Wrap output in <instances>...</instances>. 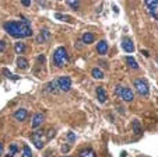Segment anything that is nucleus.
Instances as JSON below:
<instances>
[{"mask_svg":"<svg viewBox=\"0 0 158 157\" xmlns=\"http://www.w3.org/2000/svg\"><path fill=\"white\" fill-rule=\"evenodd\" d=\"M4 30L14 38H28L32 35V30L29 27V23L8 21V23H4Z\"/></svg>","mask_w":158,"mask_h":157,"instance_id":"obj_1","label":"nucleus"},{"mask_svg":"<svg viewBox=\"0 0 158 157\" xmlns=\"http://www.w3.org/2000/svg\"><path fill=\"white\" fill-rule=\"evenodd\" d=\"M53 62L57 68H63L66 66V63L69 62V55H67V51H66L63 46H59V48L55 51L53 53Z\"/></svg>","mask_w":158,"mask_h":157,"instance_id":"obj_2","label":"nucleus"},{"mask_svg":"<svg viewBox=\"0 0 158 157\" xmlns=\"http://www.w3.org/2000/svg\"><path fill=\"white\" fill-rule=\"evenodd\" d=\"M31 140H32L34 146L37 149H42L45 146V143L48 142V137H46V132L45 130H37L31 135Z\"/></svg>","mask_w":158,"mask_h":157,"instance_id":"obj_3","label":"nucleus"},{"mask_svg":"<svg viewBox=\"0 0 158 157\" xmlns=\"http://www.w3.org/2000/svg\"><path fill=\"white\" fill-rule=\"evenodd\" d=\"M116 94H118V97L120 98V100L126 101V102H132L133 101V91L130 89H127V87H123V86H118L116 87Z\"/></svg>","mask_w":158,"mask_h":157,"instance_id":"obj_4","label":"nucleus"},{"mask_svg":"<svg viewBox=\"0 0 158 157\" xmlns=\"http://www.w3.org/2000/svg\"><path fill=\"white\" fill-rule=\"evenodd\" d=\"M134 89L140 96H148V83L143 77H138L134 80Z\"/></svg>","mask_w":158,"mask_h":157,"instance_id":"obj_5","label":"nucleus"},{"mask_svg":"<svg viewBox=\"0 0 158 157\" xmlns=\"http://www.w3.org/2000/svg\"><path fill=\"white\" fill-rule=\"evenodd\" d=\"M148 11L155 20H158V0H144Z\"/></svg>","mask_w":158,"mask_h":157,"instance_id":"obj_6","label":"nucleus"},{"mask_svg":"<svg viewBox=\"0 0 158 157\" xmlns=\"http://www.w3.org/2000/svg\"><path fill=\"white\" fill-rule=\"evenodd\" d=\"M57 84H59L60 90H63V91H69V90L71 89V79H70V77H67V76L59 77Z\"/></svg>","mask_w":158,"mask_h":157,"instance_id":"obj_7","label":"nucleus"},{"mask_svg":"<svg viewBox=\"0 0 158 157\" xmlns=\"http://www.w3.org/2000/svg\"><path fill=\"white\" fill-rule=\"evenodd\" d=\"M45 121V115L44 112H37V114H34V118H32V122H31V125H32L34 129H38L42 124H44Z\"/></svg>","mask_w":158,"mask_h":157,"instance_id":"obj_8","label":"nucleus"},{"mask_svg":"<svg viewBox=\"0 0 158 157\" xmlns=\"http://www.w3.org/2000/svg\"><path fill=\"white\" fill-rule=\"evenodd\" d=\"M122 48H123V51H126L127 53H132L134 51L133 41L130 39V38H127V36H125V38L122 39Z\"/></svg>","mask_w":158,"mask_h":157,"instance_id":"obj_9","label":"nucleus"},{"mask_svg":"<svg viewBox=\"0 0 158 157\" xmlns=\"http://www.w3.org/2000/svg\"><path fill=\"white\" fill-rule=\"evenodd\" d=\"M13 115H14V118H16L18 122H24L25 119H27V117H28V112H27V109L20 108V109H17Z\"/></svg>","mask_w":158,"mask_h":157,"instance_id":"obj_10","label":"nucleus"},{"mask_svg":"<svg viewBox=\"0 0 158 157\" xmlns=\"http://www.w3.org/2000/svg\"><path fill=\"white\" fill-rule=\"evenodd\" d=\"M97 51L99 55H105L108 52V44H106V41H99L97 44Z\"/></svg>","mask_w":158,"mask_h":157,"instance_id":"obj_11","label":"nucleus"},{"mask_svg":"<svg viewBox=\"0 0 158 157\" xmlns=\"http://www.w3.org/2000/svg\"><path fill=\"white\" fill-rule=\"evenodd\" d=\"M57 89H60V87H59L56 80H53V81H50V83L46 84V91H49V93H52V94H56Z\"/></svg>","mask_w":158,"mask_h":157,"instance_id":"obj_12","label":"nucleus"},{"mask_svg":"<svg viewBox=\"0 0 158 157\" xmlns=\"http://www.w3.org/2000/svg\"><path fill=\"white\" fill-rule=\"evenodd\" d=\"M49 36H50V35H49V31H48V30H42V31H41V34L37 36V41L39 42V44H44L45 41L49 39Z\"/></svg>","mask_w":158,"mask_h":157,"instance_id":"obj_13","label":"nucleus"},{"mask_svg":"<svg viewBox=\"0 0 158 157\" xmlns=\"http://www.w3.org/2000/svg\"><path fill=\"white\" fill-rule=\"evenodd\" d=\"M94 39H95V36H94L93 32H84V34H83V38H81V41H83L84 44H91V42H94Z\"/></svg>","mask_w":158,"mask_h":157,"instance_id":"obj_14","label":"nucleus"},{"mask_svg":"<svg viewBox=\"0 0 158 157\" xmlns=\"http://www.w3.org/2000/svg\"><path fill=\"white\" fill-rule=\"evenodd\" d=\"M97 98L99 102H105L106 101V93L102 87H97Z\"/></svg>","mask_w":158,"mask_h":157,"instance_id":"obj_15","label":"nucleus"},{"mask_svg":"<svg viewBox=\"0 0 158 157\" xmlns=\"http://www.w3.org/2000/svg\"><path fill=\"white\" fill-rule=\"evenodd\" d=\"M17 66H18V68L20 69H23V70H27V69H28V61H27V59H25V58H23V56H20L18 58V59H17Z\"/></svg>","mask_w":158,"mask_h":157,"instance_id":"obj_16","label":"nucleus"},{"mask_svg":"<svg viewBox=\"0 0 158 157\" xmlns=\"http://www.w3.org/2000/svg\"><path fill=\"white\" fill-rule=\"evenodd\" d=\"M91 74H93V77H94V79H97V80L104 79V73H102L101 69H98V68H94L93 72H91Z\"/></svg>","mask_w":158,"mask_h":157,"instance_id":"obj_17","label":"nucleus"},{"mask_svg":"<svg viewBox=\"0 0 158 157\" xmlns=\"http://www.w3.org/2000/svg\"><path fill=\"white\" fill-rule=\"evenodd\" d=\"M126 63L129 64V68H132V69H138V64H137V62L134 61V58L133 56H126Z\"/></svg>","mask_w":158,"mask_h":157,"instance_id":"obj_18","label":"nucleus"},{"mask_svg":"<svg viewBox=\"0 0 158 157\" xmlns=\"http://www.w3.org/2000/svg\"><path fill=\"white\" fill-rule=\"evenodd\" d=\"M25 49H27V46H25L24 42H17V44L14 45V51H16L17 53H24Z\"/></svg>","mask_w":158,"mask_h":157,"instance_id":"obj_19","label":"nucleus"},{"mask_svg":"<svg viewBox=\"0 0 158 157\" xmlns=\"http://www.w3.org/2000/svg\"><path fill=\"white\" fill-rule=\"evenodd\" d=\"M80 157H97V154L94 153V150L85 149V150H83V152L80 153Z\"/></svg>","mask_w":158,"mask_h":157,"instance_id":"obj_20","label":"nucleus"},{"mask_svg":"<svg viewBox=\"0 0 158 157\" xmlns=\"http://www.w3.org/2000/svg\"><path fill=\"white\" fill-rule=\"evenodd\" d=\"M133 132L134 135H141V126L138 121H133Z\"/></svg>","mask_w":158,"mask_h":157,"instance_id":"obj_21","label":"nucleus"},{"mask_svg":"<svg viewBox=\"0 0 158 157\" xmlns=\"http://www.w3.org/2000/svg\"><path fill=\"white\" fill-rule=\"evenodd\" d=\"M67 2V4H69L71 8H74V10H77L78 6H80V2L78 0H66Z\"/></svg>","mask_w":158,"mask_h":157,"instance_id":"obj_22","label":"nucleus"},{"mask_svg":"<svg viewBox=\"0 0 158 157\" xmlns=\"http://www.w3.org/2000/svg\"><path fill=\"white\" fill-rule=\"evenodd\" d=\"M23 157H32V152L29 149V146H24V149H23Z\"/></svg>","mask_w":158,"mask_h":157,"instance_id":"obj_23","label":"nucleus"},{"mask_svg":"<svg viewBox=\"0 0 158 157\" xmlns=\"http://www.w3.org/2000/svg\"><path fill=\"white\" fill-rule=\"evenodd\" d=\"M3 73H4V74H6L7 77H8V79H11V80H18V79H20L18 76H16V74H13V73H10V72L7 70V69H4V70H3Z\"/></svg>","mask_w":158,"mask_h":157,"instance_id":"obj_24","label":"nucleus"},{"mask_svg":"<svg viewBox=\"0 0 158 157\" xmlns=\"http://www.w3.org/2000/svg\"><path fill=\"white\" fill-rule=\"evenodd\" d=\"M55 133H56V130H55V129H49L48 132H46V137H48V140L53 139V136H55Z\"/></svg>","mask_w":158,"mask_h":157,"instance_id":"obj_25","label":"nucleus"},{"mask_svg":"<svg viewBox=\"0 0 158 157\" xmlns=\"http://www.w3.org/2000/svg\"><path fill=\"white\" fill-rule=\"evenodd\" d=\"M55 17H56L57 20H63V21H70L71 20L69 16H62V14H55Z\"/></svg>","mask_w":158,"mask_h":157,"instance_id":"obj_26","label":"nucleus"},{"mask_svg":"<svg viewBox=\"0 0 158 157\" xmlns=\"http://www.w3.org/2000/svg\"><path fill=\"white\" fill-rule=\"evenodd\" d=\"M17 152H18V147H17V145H11V146H10V154H11V156H14Z\"/></svg>","mask_w":158,"mask_h":157,"instance_id":"obj_27","label":"nucleus"},{"mask_svg":"<svg viewBox=\"0 0 158 157\" xmlns=\"http://www.w3.org/2000/svg\"><path fill=\"white\" fill-rule=\"evenodd\" d=\"M4 49H6V42H4V41H0V53L4 52Z\"/></svg>","mask_w":158,"mask_h":157,"instance_id":"obj_28","label":"nucleus"},{"mask_svg":"<svg viewBox=\"0 0 158 157\" xmlns=\"http://www.w3.org/2000/svg\"><path fill=\"white\" fill-rule=\"evenodd\" d=\"M67 136H69L70 142H74V140H76V136H74V133H73V132H69V133H67Z\"/></svg>","mask_w":158,"mask_h":157,"instance_id":"obj_29","label":"nucleus"},{"mask_svg":"<svg viewBox=\"0 0 158 157\" xmlns=\"http://www.w3.org/2000/svg\"><path fill=\"white\" fill-rule=\"evenodd\" d=\"M69 150H70V146L69 145H63V147H62V152H63V153L69 152Z\"/></svg>","mask_w":158,"mask_h":157,"instance_id":"obj_30","label":"nucleus"},{"mask_svg":"<svg viewBox=\"0 0 158 157\" xmlns=\"http://www.w3.org/2000/svg\"><path fill=\"white\" fill-rule=\"evenodd\" d=\"M21 3L24 4L25 7H29V4H31V0H21Z\"/></svg>","mask_w":158,"mask_h":157,"instance_id":"obj_31","label":"nucleus"},{"mask_svg":"<svg viewBox=\"0 0 158 157\" xmlns=\"http://www.w3.org/2000/svg\"><path fill=\"white\" fill-rule=\"evenodd\" d=\"M37 3H39V4H41V6H42V7H46V6H48V4L45 3L44 0H37Z\"/></svg>","mask_w":158,"mask_h":157,"instance_id":"obj_32","label":"nucleus"},{"mask_svg":"<svg viewBox=\"0 0 158 157\" xmlns=\"http://www.w3.org/2000/svg\"><path fill=\"white\" fill-rule=\"evenodd\" d=\"M2 153H3V143L0 142V156H2Z\"/></svg>","mask_w":158,"mask_h":157,"instance_id":"obj_33","label":"nucleus"},{"mask_svg":"<svg viewBox=\"0 0 158 157\" xmlns=\"http://www.w3.org/2000/svg\"><path fill=\"white\" fill-rule=\"evenodd\" d=\"M141 53H143V55H146V56H148V52H147V51H144V49L141 51Z\"/></svg>","mask_w":158,"mask_h":157,"instance_id":"obj_34","label":"nucleus"},{"mask_svg":"<svg viewBox=\"0 0 158 157\" xmlns=\"http://www.w3.org/2000/svg\"><path fill=\"white\" fill-rule=\"evenodd\" d=\"M63 157H70V156H63Z\"/></svg>","mask_w":158,"mask_h":157,"instance_id":"obj_35","label":"nucleus"},{"mask_svg":"<svg viewBox=\"0 0 158 157\" xmlns=\"http://www.w3.org/2000/svg\"><path fill=\"white\" fill-rule=\"evenodd\" d=\"M140 157H143V156H140Z\"/></svg>","mask_w":158,"mask_h":157,"instance_id":"obj_36","label":"nucleus"}]
</instances>
